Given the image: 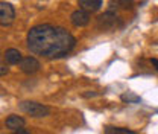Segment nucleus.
I'll return each mask as SVG.
<instances>
[{
	"label": "nucleus",
	"instance_id": "10",
	"mask_svg": "<svg viewBox=\"0 0 158 134\" xmlns=\"http://www.w3.org/2000/svg\"><path fill=\"white\" fill-rule=\"evenodd\" d=\"M105 134H137L132 130H128V128H120V127H106L105 128Z\"/></svg>",
	"mask_w": 158,
	"mask_h": 134
},
{
	"label": "nucleus",
	"instance_id": "15",
	"mask_svg": "<svg viewBox=\"0 0 158 134\" xmlns=\"http://www.w3.org/2000/svg\"><path fill=\"white\" fill-rule=\"evenodd\" d=\"M14 134H31V133H29V131H26V130H23V128H21V130H17V131H14Z\"/></svg>",
	"mask_w": 158,
	"mask_h": 134
},
{
	"label": "nucleus",
	"instance_id": "8",
	"mask_svg": "<svg viewBox=\"0 0 158 134\" xmlns=\"http://www.w3.org/2000/svg\"><path fill=\"white\" fill-rule=\"evenodd\" d=\"M23 125H24V119L20 117V116H17V115H11L8 119H6V127L11 128V130H14V131L21 130Z\"/></svg>",
	"mask_w": 158,
	"mask_h": 134
},
{
	"label": "nucleus",
	"instance_id": "6",
	"mask_svg": "<svg viewBox=\"0 0 158 134\" xmlns=\"http://www.w3.org/2000/svg\"><path fill=\"white\" fill-rule=\"evenodd\" d=\"M70 21H72V24H73V26H76V28L87 26V24L90 23V12L84 11L82 8H81V9H76V11H73V12H72V15H70Z\"/></svg>",
	"mask_w": 158,
	"mask_h": 134
},
{
	"label": "nucleus",
	"instance_id": "13",
	"mask_svg": "<svg viewBox=\"0 0 158 134\" xmlns=\"http://www.w3.org/2000/svg\"><path fill=\"white\" fill-rule=\"evenodd\" d=\"M9 72V69L6 67V64H3L2 61H0V76H3V75H6Z\"/></svg>",
	"mask_w": 158,
	"mask_h": 134
},
{
	"label": "nucleus",
	"instance_id": "12",
	"mask_svg": "<svg viewBox=\"0 0 158 134\" xmlns=\"http://www.w3.org/2000/svg\"><path fill=\"white\" fill-rule=\"evenodd\" d=\"M111 5H120L122 8H131V5H132V2H126V0H123V2H120V0H117V2H111Z\"/></svg>",
	"mask_w": 158,
	"mask_h": 134
},
{
	"label": "nucleus",
	"instance_id": "2",
	"mask_svg": "<svg viewBox=\"0 0 158 134\" xmlns=\"http://www.w3.org/2000/svg\"><path fill=\"white\" fill-rule=\"evenodd\" d=\"M19 108L23 113L32 116V117H44L50 113V108L47 105L35 102V101H23L19 104Z\"/></svg>",
	"mask_w": 158,
	"mask_h": 134
},
{
	"label": "nucleus",
	"instance_id": "3",
	"mask_svg": "<svg viewBox=\"0 0 158 134\" xmlns=\"http://www.w3.org/2000/svg\"><path fill=\"white\" fill-rule=\"evenodd\" d=\"M98 28L102 29V31H110V29H114L117 28V24H120V19L117 17V14L114 11H106L103 12L102 15L98 17Z\"/></svg>",
	"mask_w": 158,
	"mask_h": 134
},
{
	"label": "nucleus",
	"instance_id": "5",
	"mask_svg": "<svg viewBox=\"0 0 158 134\" xmlns=\"http://www.w3.org/2000/svg\"><path fill=\"white\" fill-rule=\"evenodd\" d=\"M40 61L37 58L34 57H24L21 59V63H20V69H21V72L23 73H26V75H34V73H37L40 70Z\"/></svg>",
	"mask_w": 158,
	"mask_h": 134
},
{
	"label": "nucleus",
	"instance_id": "11",
	"mask_svg": "<svg viewBox=\"0 0 158 134\" xmlns=\"http://www.w3.org/2000/svg\"><path fill=\"white\" fill-rule=\"evenodd\" d=\"M120 99L123 101V102H128V104H138L140 101H141V97L135 93H132V92H126V93H123V95L120 96Z\"/></svg>",
	"mask_w": 158,
	"mask_h": 134
},
{
	"label": "nucleus",
	"instance_id": "9",
	"mask_svg": "<svg viewBox=\"0 0 158 134\" xmlns=\"http://www.w3.org/2000/svg\"><path fill=\"white\" fill-rule=\"evenodd\" d=\"M5 59H6L8 64H20L23 57H21L20 50H17V49H8L5 52Z\"/></svg>",
	"mask_w": 158,
	"mask_h": 134
},
{
	"label": "nucleus",
	"instance_id": "4",
	"mask_svg": "<svg viewBox=\"0 0 158 134\" xmlns=\"http://www.w3.org/2000/svg\"><path fill=\"white\" fill-rule=\"evenodd\" d=\"M15 19V9L8 2H0V26H9Z\"/></svg>",
	"mask_w": 158,
	"mask_h": 134
},
{
	"label": "nucleus",
	"instance_id": "14",
	"mask_svg": "<svg viewBox=\"0 0 158 134\" xmlns=\"http://www.w3.org/2000/svg\"><path fill=\"white\" fill-rule=\"evenodd\" d=\"M151 64L155 67V70L158 72V59H157V58H152V59H151Z\"/></svg>",
	"mask_w": 158,
	"mask_h": 134
},
{
	"label": "nucleus",
	"instance_id": "7",
	"mask_svg": "<svg viewBox=\"0 0 158 134\" xmlns=\"http://www.w3.org/2000/svg\"><path fill=\"white\" fill-rule=\"evenodd\" d=\"M103 5L102 0H79V6H82L84 11L87 12H94V11H99L100 6Z\"/></svg>",
	"mask_w": 158,
	"mask_h": 134
},
{
	"label": "nucleus",
	"instance_id": "1",
	"mask_svg": "<svg viewBox=\"0 0 158 134\" xmlns=\"http://www.w3.org/2000/svg\"><path fill=\"white\" fill-rule=\"evenodd\" d=\"M76 46V38L64 28L37 24L27 32V47L32 54L44 58H62Z\"/></svg>",
	"mask_w": 158,
	"mask_h": 134
}]
</instances>
